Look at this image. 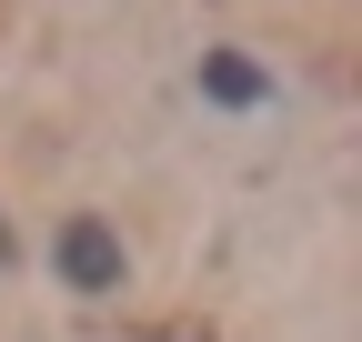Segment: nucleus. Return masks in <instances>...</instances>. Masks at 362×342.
<instances>
[{"label": "nucleus", "instance_id": "obj_1", "mask_svg": "<svg viewBox=\"0 0 362 342\" xmlns=\"http://www.w3.org/2000/svg\"><path fill=\"white\" fill-rule=\"evenodd\" d=\"M61 272H71L81 292H111V282H121V242H111L101 222H71V232H61Z\"/></svg>", "mask_w": 362, "mask_h": 342}, {"label": "nucleus", "instance_id": "obj_2", "mask_svg": "<svg viewBox=\"0 0 362 342\" xmlns=\"http://www.w3.org/2000/svg\"><path fill=\"white\" fill-rule=\"evenodd\" d=\"M202 81H211V91H221V101H262V71H252V61H211Z\"/></svg>", "mask_w": 362, "mask_h": 342}]
</instances>
